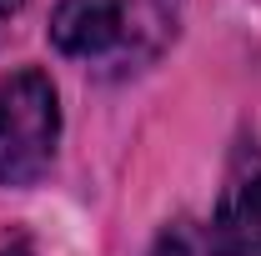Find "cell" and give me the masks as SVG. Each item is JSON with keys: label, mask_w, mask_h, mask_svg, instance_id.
Masks as SVG:
<instances>
[{"label": "cell", "mask_w": 261, "mask_h": 256, "mask_svg": "<svg viewBox=\"0 0 261 256\" xmlns=\"http://www.w3.org/2000/svg\"><path fill=\"white\" fill-rule=\"evenodd\" d=\"M20 5H25V0H0V25H5V20H10V15H15Z\"/></svg>", "instance_id": "obj_5"}, {"label": "cell", "mask_w": 261, "mask_h": 256, "mask_svg": "<svg viewBox=\"0 0 261 256\" xmlns=\"http://www.w3.org/2000/svg\"><path fill=\"white\" fill-rule=\"evenodd\" d=\"M0 256H35L31 241H10V246H0Z\"/></svg>", "instance_id": "obj_4"}, {"label": "cell", "mask_w": 261, "mask_h": 256, "mask_svg": "<svg viewBox=\"0 0 261 256\" xmlns=\"http://www.w3.org/2000/svg\"><path fill=\"white\" fill-rule=\"evenodd\" d=\"M61 141V96L56 81L25 65L0 81V186H35Z\"/></svg>", "instance_id": "obj_2"}, {"label": "cell", "mask_w": 261, "mask_h": 256, "mask_svg": "<svg viewBox=\"0 0 261 256\" xmlns=\"http://www.w3.org/2000/svg\"><path fill=\"white\" fill-rule=\"evenodd\" d=\"M176 31V0H61L50 15V45L86 65L136 70Z\"/></svg>", "instance_id": "obj_1"}, {"label": "cell", "mask_w": 261, "mask_h": 256, "mask_svg": "<svg viewBox=\"0 0 261 256\" xmlns=\"http://www.w3.org/2000/svg\"><path fill=\"white\" fill-rule=\"evenodd\" d=\"M211 256H261V156L231 171L206 231Z\"/></svg>", "instance_id": "obj_3"}]
</instances>
